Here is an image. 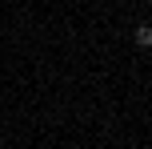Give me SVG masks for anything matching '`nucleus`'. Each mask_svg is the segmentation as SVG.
Instances as JSON below:
<instances>
[{
	"mask_svg": "<svg viewBox=\"0 0 152 149\" xmlns=\"http://www.w3.org/2000/svg\"><path fill=\"white\" fill-rule=\"evenodd\" d=\"M136 44H140V48L152 44V28H148V24H140V28H136Z\"/></svg>",
	"mask_w": 152,
	"mask_h": 149,
	"instance_id": "nucleus-1",
	"label": "nucleus"
}]
</instances>
